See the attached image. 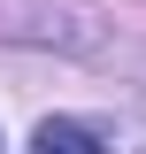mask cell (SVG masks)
Returning a JSON list of instances; mask_svg holds the SVG:
<instances>
[{
    "label": "cell",
    "mask_w": 146,
    "mask_h": 154,
    "mask_svg": "<svg viewBox=\"0 0 146 154\" xmlns=\"http://www.w3.org/2000/svg\"><path fill=\"white\" fill-rule=\"evenodd\" d=\"M31 154H108L100 146V131H85V123H69V116H46L31 131Z\"/></svg>",
    "instance_id": "6da1fadb"
}]
</instances>
